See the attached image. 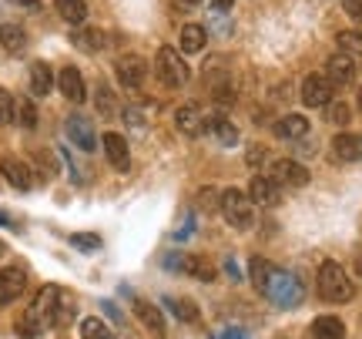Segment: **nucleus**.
Instances as JSON below:
<instances>
[{
	"instance_id": "nucleus-1",
	"label": "nucleus",
	"mask_w": 362,
	"mask_h": 339,
	"mask_svg": "<svg viewBox=\"0 0 362 339\" xmlns=\"http://www.w3.org/2000/svg\"><path fill=\"white\" fill-rule=\"evenodd\" d=\"M30 313L37 316L44 326L61 329V326H67V323L74 319V299H71L61 286H44L37 292L34 306H30Z\"/></svg>"
},
{
	"instance_id": "nucleus-2",
	"label": "nucleus",
	"mask_w": 362,
	"mask_h": 339,
	"mask_svg": "<svg viewBox=\"0 0 362 339\" xmlns=\"http://www.w3.org/2000/svg\"><path fill=\"white\" fill-rule=\"evenodd\" d=\"M262 296H265L269 302H275L279 309H298L302 299H305V289H302V282H298L292 272H285V269L275 265V272L269 275V282H265V289H262Z\"/></svg>"
},
{
	"instance_id": "nucleus-3",
	"label": "nucleus",
	"mask_w": 362,
	"mask_h": 339,
	"mask_svg": "<svg viewBox=\"0 0 362 339\" xmlns=\"http://www.w3.org/2000/svg\"><path fill=\"white\" fill-rule=\"evenodd\" d=\"M319 296L329 302H349L356 296V289H352V279L349 272L339 265V262H322L319 265Z\"/></svg>"
},
{
	"instance_id": "nucleus-4",
	"label": "nucleus",
	"mask_w": 362,
	"mask_h": 339,
	"mask_svg": "<svg viewBox=\"0 0 362 339\" xmlns=\"http://www.w3.org/2000/svg\"><path fill=\"white\" fill-rule=\"evenodd\" d=\"M221 215H225V222L232 225V229L248 232L255 225V202L242 188H225L221 192Z\"/></svg>"
},
{
	"instance_id": "nucleus-5",
	"label": "nucleus",
	"mask_w": 362,
	"mask_h": 339,
	"mask_svg": "<svg viewBox=\"0 0 362 339\" xmlns=\"http://www.w3.org/2000/svg\"><path fill=\"white\" fill-rule=\"evenodd\" d=\"M158 74H161V81L168 84V88H185L188 84V64L181 61V54L175 51V47H161L158 51Z\"/></svg>"
},
{
	"instance_id": "nucleus-6",
	"label": "nucleus",
	"mask_w": 362,
	"mask_h": 339,
	"mask_svg": "<svg viewBox=\"0 0 362 339\" xmlns=\"http://www.w3.org/2000/svg\"><path fill=\"white\" fill-rule=\"evenodd\" d=\"M269 178H275L285 188H302V185H309V168L296 158H275L269 168Z\"/></svg>"
},
{
	"instance_id": "nucleus-7",
	"label": "nucleus",
	"mask_w": 362,
	"mask_h": 339,
	"mask_svg": "<svg viewBox=\"0 0 362 339\" xmlns=\"http://www.w3.org/2000/svg\"><path fill=\"white\" fill-rule=\"evenodd\" d=\"M332 91H336V84L325 78V74H305L302 88H298L302 105L305 108H325L329 101H332Z\"/></svg>"
},
{
	"instance_id": "nucleus-8",
	"label": "nucleus",
	"mask_w": 362,
	"mask_h": 339,
	"mask_svg": "<svg viewBox=\"0 0 362 339\" xmlns=\"http://www.w3.org/2000/svg\"><path fill=\"white\" fill-rule=\"evenodd\" d=\"M115 74H117V84L124 88V91H138L144 84V78H148V64H144L141 57H121L115 64Z\"/></svg>"
},
{
	"instance_id": "nucleus-9",
	"label": "nucleus",
	"mask_w": 362,
	"mask_h": 339,
	"mask_svg": "<svg viewBox=\"0 0 362 339\" xmlns=\"http://www.w3.org/2000/svg\"><path fill=\"white\" fill-rule=\"evenodd\" d=\"M64 134L78 144L81 151H94V148H98L94 125H90V117H84V115H71V117H67V121H64Z\"/></svg>"
},
{
	"instance_id": "nucleus-10",
	"label": "nucleus",
	"mask_w": 362,
	"mask_h": 339,
	"mask_svg": "<svg viewBox=\"0 0 362 339\" xmlns=\"http://www.w3.org/2000/svg\"><path fill=\"white\" fill-rule=\"evenodd\" d=\"M175 125H178L181 134H188V138H198V134L208 128V115L202 111V105L188 101V105H181L178 111H175Z\"/></svg>"
},
{
	"instance_id": "nucleus-11",
	"label": "nucleus",
	"mask_w": 362,
	"mask_h": 339,
	"mask_svg": "<svg viewBox=\"0 0 362 339\" xmlns=\"http://www.w3.org/2000/svg\"><path fill=\"white\" fill-rule=\"evenodd\" d=\"M248 198H252L255 205L272 209V205H279V202H282V185L275 182V178H269V175H255L252 185H248Z\"/></svg>"
},
{
	"instance_id": "nucleus-12",
	"label": "nucleus",
	"mask_w": 362,
	"mask_h": 339,
	"mask_svg": "<svg viewBox=\"0 0 362 339\" xmlns=\"http://www.w3.org/2000/svg\"><path fill=\"white\" fill-rule=\"evenodd\" d=\"M104 144V158H107V165L115 171H128L131 168V151H128V142L117 134V131H107L101 138Z\"/></svg>"
},
{
	"instance_id": "nucleus-13",
	"label": "nucleus",
	"mask_w": 362,
	"mask_h": 339,
	"mask_svg": "<svg viewBox=\"0 0 362 339\" xmlns=\"http://www.w3.org/2000/svg\"><path fill=\"white\" fill-rule=\"evenodd\" d=\"M27 286V272L21 265H7V269H0V306H7L13 302Z\"/></svg>"
},
{
	"instance_id": "nucleus-14",
	"label": "nucleus",
	"mask_w": 362,
	"mask_h": 339,
	"mask_svg": "<svg viewBox=\"0 0 362 339\" xmlns=\"http://www.w3.org/2000/svg\"><path fill=\"white\" fill-rule=\"evenodd\" d=\"M325 78L332 81L336 88H342V84H352L356 81V61H352L349 54H332L329 61H325Z\"/></svg>"
},
{
	"instance_id": "nucleus-15",
	"label": "nucleus",
	"mask_w": 362,
	"mask_h": 339,
	"mask_svg": "<svg viewBox=\"0 0 362 339\" xmlns=\"http://www.w3.org/2000/svg\"><path fill=\"white\" fill-rule=\"evenodd\" d=\"M275 134L282 138V142H302L305 134H309V117L305 115H282L275 121Z\"/></svg>"
},
{
	"instance_id": "nucleus-16",
	"label": "nucleus",
	"mask_w": 362,
	"mask_h": 339,
	"mask_svg": "<svg viewBox=\"0 0 362 339\" xmlns=\"http://www.w3.org/2000/svg\"><path fill=\"white\" fill-rule=\"evenodd\" d=\"M57 88H61V94H64L67 101H74V105H81V101L88 98V88H84V78H81L78 67H64V71L57 74Z\"/></svg>"
},
{
	"instance_id": "nucleus-17",
	"label": "nucleus",
	"mask_w": 362,
	"mask_h": 339,
	"mask_svg": "<svg viewBox=\"0 0 362 339\" xmlns=\"http://www.w3.org/2000/svg\"><path fill=\"white\" fill-rule=\"evenodd\" d=\"M178 269L185 275H192V279H198V282H215V265L205 259V255H194V252H188V255H181Z\"/></svg>"
},
{
	"instance_id": "nucleus-18",
	"label": "nucleus",
	"mask_w": 362,
	"mask_h": 339,
	"mask_svg": "<svg viewBox=\"0 0 362 339\" xmlns=\"http://www.w3.org/2000/svg\"><path fill=\"white\" fill-rule=\"evenodd\" d=\"M332 155L339 161H362V134H352V131H342L332 138Z\"/></svg>"
},
{
	"instance_id": "nucleus-19",
	"label": "nucleus",
	"mask_w": 362,
	"mask_h": 339,
	"mask_svg": "<svg viewBox=\"0 0 362 339\" xmlns=\"http://www.w3.org/2000/svg\"><path fill=\"white\" fill-rule=\"evenodd\" d=\"M0 171H4V178H7L13 188H21V192L34 188V175H30V168H27L21 158H4V161H0Z\"/></svg>"
},
{
	"instance_id": "nucleus-20",
	"label": "nucleus",
	"mask_w": 362,
	"mask_h": 339,
	"mask_svg": "<svg viewBox=\"0 0 362 339\" xmlns=\"http://www.w3.org/2000/svg\"><path fill=\"white\" fill-rule=\"evenodd\" d=\"M134 316L144 323V329H151L155 336H165V316H161V309H158L155 302L134 299Z\"/></svg>"
},
{
	"instance_id": "nucleus-21",
	"label": "nucleus",
	"mask_w": 362,
	"mask_h": 339,
	"mask_svg": "<svg viewBox=\"0 0 362 339\" xmlns=\"http://www.w3.org/2000/svg\"><path fill=\"white\" fill-rule=\"evenodd\" d=\"M208 131L215 134V142H218L221 148H235V144H238V128H235L225 115H208Z\"/></svg>"
},
{
	"instance_id": "nucleus-22",
	"label": "nucleus",
	"mask_w": 362,
	"mask_h": 339,
	"mask_svg": "<svg viewBox=\"0 0 362 339\" xmlns=\"http://www.w3.org/2000/svg\"><path fill=\"white\" fill-rule=\"evenodd\" d=\"M309 333L315 339H346V323L339 316H315Z\"/></svg>"
},
{
	"instance_id": "nucleus-23",
	"label": "nucleus",
	"mask_w": 362,
	"mask_h": 339,
	"mask_svg": "<svg viewBox=\"0 0 362 339\" xmlns=\"http://www.w3.org/2000/svg\"><path fill=\"white\" fill-rule=\"evenodd\" d=\"M205 40H208V34H205V27L202 24H185L181 27V38H178L181 54H198L202 47H205Z\"/></svg>"
},
{
	"instance_id": "nucleus-24",
	"label": "nucleus",
	"mask_w": 362,
	"mask_h": 339,
	"mask_svg": "<svg viewBox=\"0 0 362 339\" xmlns=\"http://www.w3.org/2000/svg\"><path fill=\"white\" fill-rule=\"evenodd\" d=\"M51 88H54L51 67L44 64V61H34V64H30V94L44 98V94H51Z\"/></svg>"
},
{
	"instance_id": "nucleus-25",
	"label": "nucleus",
	"mask_w": 362,
	"mask_h": 339,
	"mask_svg": "<svg viewBox=\"0 0 362 339\" xmlns=\"http://www.w3.org/2000/svg\"><path fill=\"white\" fill-rule=\"evenodd\" d=\"M54 7L67 24H84L88 21V0H54Z\"/></svg>"
},
{
	"instance_id": "nucleus-26",
	"label": "nucleus",
	"mask_w": 362,
	"mask_h": 339,
	"mask_svg": "<svg viewBox=\"0 0 362 339\" xmlns=\"http://www.w3.org/2000/svg\"><path fill=\"white\" fill-rule=\"evenodd\" d=\"M0 47L11 54H21L27 47V34L17 24H0Z\"/></svg>"
},
{
	"instance_id": "nucleus-27",
	"label": "nucleus",
	"mask_w": 362,
	"mask_h": 339,
	"mask_svg": "<svg viewBox=\"0 0 362 339\" xmlns=\"http://www.w3.org/2000/svg\"><path fill=\"white\" fill-rule=\"evenodd\" d=\"M275 272V265H272L269 259H252L248 262V275H252V282H255V289H265V282H269V275Z\"/></svg>"
},
{
	"instance_id": "nucleus-28",
	"label": "nucleus",
	"mask_w": 362,
	"mask_h": 339,
	"mask_svg": "<svg viewBox=\"0 0 362 339\" xmlns=\"http://www.w3.org/2000/svg\"><path fill=\"white\" fill-rule=\"evenodd\" d=\"M81 339H115V336H111V329L104 326L98 316H88V319L81 323Z\"/></svg>"
},
{
	"instance_id": "nucleus-29",
	"label": "nucleus",
	"mask_w": 362,
	"mask_h": 339,
	"mask_svg": "<svg viewBox=\"0 0 362 339\" xmlns=\"http://www.w3.org/2000/svg\"><path fill=\"white\" fill-rule=\"evenodd\" d=\"M44 333V323H40L37 316L27 309L21 319H17V336H24V339H34V336H40Z\"/></svg>"
},
{
	"instance_id": "nucleus-30",
	"label": "nucleus",
	"mask_w": 362,
	"mask_h": 339,
	"mask_svg": "<svg viewBox=\"0 0 362 339\" xmlns=\"http://www.w3.org/2000/svg\"><path fill=\"white\" fill-rule=\"evenodd\" d=\"M339 47L349 57H362V30H342L339 34Z\"/></svg>"
},
{
	"instance_id": "nucleus-31",
	"label": "nucleus",
	"mask_w": 362,
	"mask_h": 339,
	"mask_svg": "<svg viewBox=\"0 0 362 339\" xmlns=\"http://www.w3.org/2000/svg\"><path fill=\"white\" fill-rule=\"evenodd\" d=\"M74 44H78L81 51H101L104 44H107V40H104V34L101 30H81V34H74Z\"/></svg>"
},
{
	"instance_id": "nucleus-32",
	"label": "nucleus",
	"mask_w": 362,
	"mask_h": 339,
	"mask_svg": "<svg viewBox=\"0 0 362 339\" xmlns=\"http://www.w3.org/2000/svg\"><path fill=\"white\" fill-rule=\"evenodd\" d=\"M168 306L181 323H198V306L192 299H168Z\"/></svg>"
},
{
	"instance_id": "nucleus-33",
	"label": "nucleus",
	"mask_w": 362,
	"mask_h": 339,
	"mask_svg": "<svg viewBox=\"0 0 362 339\" xmlns=\"http://www.w3.org/2000/svg\"><path fill=\"white\" fill-rule=\"evenodd\" d=\"M13 115H17V121H21L24 128H37V111H34V105H30L27 98L13 101Z\"/></svg>"
},
{
	"instance_id": "nucleus-34",
	"label": "nucleus",
	"mask_w": 362,
	"mask_h": 339,
	"mask_svg": "<svg viewBox=\"0 0 362 339\" xmlns=\"http://www.w3.org/2000/svg\"><path fill=\"white\" fill-rule=\"evenodd\" d=\"M352 117V108L346 101H329L325 105V121H332V125H346Z\"/></svg>"
},
{
	"instance_id": "nucleus-35",
	"label": "nucleus",
	"mask_w": 362,
	"mask_h": 339,
	"mask_svg": "<svg viewBox=\"0 0 362 339\" xmlns=\"http://www.w3.org/2000/svg\"><path fill=\"white\" fill-rule=\"evenodd\" d=\"M71 246L81 248V252H94V248H101V235L78 232V235H71Z\"/></svg>"
},
{
	"instance_id": "nucleus-36",
	"label": "nucleus",
	"mask_w": 362,
	"mask_h": 339,
	"mask_svg": "<svg viewBox=\"0 0 362 339\" xmlns=\"http://www.w3.org/2000/svg\"><path fill=\"white\" fill-rule=\"evenodd\" d=\"M198 205H202V209H221V195L215 188H202V192H198Z\"/></svg>"
},
{
	"instance_id": "nucleus-37",
	"label": "nucleus",
	"mask_w": 362,
	"mask_h": 339,
	"mask_svg": "<svg viewBox=\"0 0 362 339\" xmlns=\"http://www.w3.org/2000/svg\"><path fill=\"white\" fill-rule=\"evenodd\" d=\"M13 121V98L0 88V125H11Z\"/></svg>"
},
{
	"instance_id": "nucleus-38",
	"label": "nucleus",
	"mask_w": 362,
	"mask_h": 339,
	"mask_svg": "<svg viewBox=\"0 0 362 339\" xmlns=\"http://www.w3.org/2000/svg\"><path fill=\"white\" fill-rule=\"evenodd\" d=\"M98 111L101 115H115V98H111V91L101 84V94H98Z\"/></svg>"
},
{
	"instance_id": "nucleus-39",
	"label": "nucleus",
	"mask_w": 362,
	"mask_h": 339,
	"mask_svg": "<svg viewBox=\"0 0 362 339\" xmlns=\"http://www.w3.org/2000/svg\"><path fill=\"white\" fill-rule=\"evenodd\" d=\"M342 11L349 13L356 24H362V0H342Z\"/></svg>"
},
{
	"instance_id": "nucleus-40",
	"label": "nucleus",
	"mask_w": 362,
	"mask_h": 339,
	"mask_svg": "<svg viewBox=\"0 0 362 339\" xmlns=\"http://www.w3.org/2000/svg\"><path fill=\"white\" fill-rule=\"evenodd\" d=\"M265 158H269V151H265L262 144H255V148H248V165H252V168H255V165H262Z\"/></svg>"
},
{
	"instance_id": "nucleus-41",
	"label": "nucleus",
	"mask_w": 362,
	"mask_h": 339,
	"mask_svg": "<svg viewBox=\"0 0 362 339\" xmlns=\"http://www.w3.org/2000/svg\"><path fill=\"white\" fill-rule=\"evenodd\" d=\"M218 339H248V336L242 333V329H221Z\"/></svg>"
},
{
	"instance_id": "nucleus-42",
	"label": "nucleus",
	"mask_w": 362,
	"mask_h": 339,
	"mask_svg": "<svg viewBox=\"0 0 362 339\" xmlns=\"http://www.w3.org/2000/svg\"><path fill=\"white\" fill-rule=\"evenodd\" d=\"M17 7H24V11H40V0H11Z\"/></svg>"
},
{
	"instance_id": "nucleus-43",
	"label": "nucleus",
	"mask_w": 362,
	"mask_h": 339,
	"mask_svg": "<svg viewBox=\"0 0 362 339\" xmlns=\"http://www.w3.org/2000/svg\"><path fill=\"white\" fill-rule=\"evenodd\" d=\"M232 4L235 0H211V7H215V11H232Z\"/></svg>"
},
{
	"instance_id": "nucleus-44",
	"label": "nucleus",
	"mask_w": 362,
	"mask_h": 339,
	"mask_svg": "<svg viewBox=\"0 0 362 339\" xmlns=\"http://www.w3.org/2000/svg\"><path fill=\"white\" fill-rule=\"evenodd\" d=\"M225 269H228V275H232L235 282H238V279H242V275H238V265H235V262H225Z\"/></svg>"
},
{
	"instance_id": "nucleus-45",
	"label": "nucleus",
	"mask_w": 362,
	"mask_h": 339,
	"mask_svg": "<svg viewBox=\"0 0 362 339\" xmlns=\"http://www.w3.org/2000/svg\"><path fill=\"white\" fill-rule=\"evenodd\" d=\"M0 222L7 225V229H13V219H11V215H4V212H0Z\"/></svg>"
},
{
	"instance_id": "nucleus-46",
	"label": "nucleus",
	"mask_w": 362,
	"mask_h": 339,
	"mask_svg": "<svg viewBox=\"0 0 362 339\" xmlns=\"http://www.w3.org/2000/svg\"><path fill=\"white\" fill-rule=\"evenodd\" d=\"M181 7H198V4H202V0H178Z\"/></svg>"
},
{
	"instance_id": "nucleus-47",
	"label": "nucleus",
	"mask_w": 362,
	"mask_h": 339,
	"mask_svg": "<svg viewBox=\"0 0 362 339\" xmlns=\"http://www.w3.org/2000/svg\"><path fill=\"white\" fill-rule=\"evenodd\" d=\"M356 272H359V279H362V255L356 259Z\"/></svg>"
},
{
	"instance_id": "nucleus-48",
	"label": "nucleus",
	"mask_w": 362,
	"mask_h": 339,
	"mask_svg": "<svg viewBox=\"0 0 362 339\" xmlns=\"http://www.w3.org/2000/svg\"><path fill=\"white\" fill-rule=\"evenodd\" d=\"M4 252H7V246H4V242H0V255H4Z\"/></svg>"
},
{
	"instance_id": "nucleus-49",
	"label": "nucleus",
	"mask_w": 362,
	"mask_h": 339,
	"mask_svg": "<svg viewBox=\"0 0 362 339\" xmlns=\"http://www.w3.org/2000/svg\"><path fill=\"white\" fill-rule=\"evenodd\" d=\"M359 108H362V98H359Z\"/></svg>"
}]
</instances>
